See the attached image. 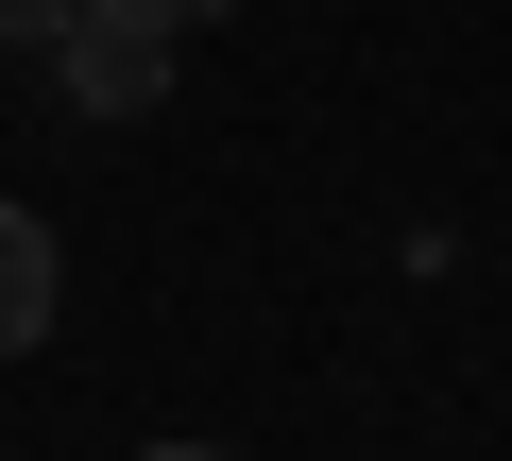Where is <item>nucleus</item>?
Here are the masks:
<instances>
[{"mask_svg":"<svg viewBox=\"0 0 512 461\" xmlns=\"http://www.w3.org/2000/svg\"><path fill=\"white\" fill-rule=\"evenodd\" d=\"M52 69H69V103H86V120H137V103L171 86V35H154V18H86Z\"/></svg>","mask_w":512,"mask_h":461,"instance_id":"1","label":"nucleus"},{"mask_svg":"<svg viewBox=\"0 0 512 461\" xmlns=\"http://www.w3.org/2000/svg\"><path fill=\"white\" fill-rule=\"evenodd\" d=\"M52 325H69V257H52L35 205H0V359H35Z\"/></svg>","mask_w":512,"mask_h":461,"instance_id":"2","label":"nucleus"},{"mask_svg":"<svg viewBox=\"0 0 512 461\" xmlns=\"http://www.w3.org/2000/svg\"><path fill=\"white\" fill-rule=\"evenodd\" d=\"M86 18H103V0H0V52H69Z\"/></svg>","mask_w":512,"mask_h":461,"instance_id":"3","label":"nucleus"},{"mask_svg":"<svg viewBox=\"0 0 512 461\" xmlns=\"http://www.w3.org/2000/svg\"><path fill=\"white\" fill-rule=\"evenodd\" d=\"M103 18H154V35H205V18H239V0H103Z\"/></svg>","mask_w":512,"mask_h":461,"instance_id":"4","label":"nucleus"},{"mask_svg":"<svg viewBox=\"0 0 512 461\" xmlns=\"http://www.w3.org/2000/svg\"><path fill=\"white\" fill-rule=\"evenodd\" d=\"M137 461H239V444H137Z\"/></svg>","mask_w":512,"mask_h":461,"instance_id":"5","label":"nucleus"}]
</instances>
